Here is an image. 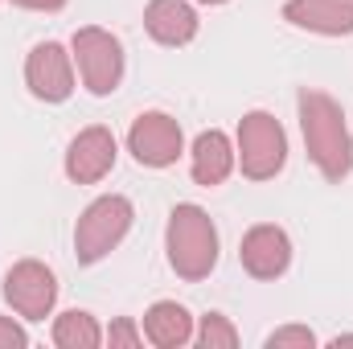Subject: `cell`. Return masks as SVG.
<instances>
[{
	"label": "cell",
	"instance_id": "obj_1",
	"mask_svg": "<svg viewBox=\"0 0 353 349\" xmlns=\"http://www.w3.org/2000/svg\"><path fill=\"white\" fill-rule=\"evenodd\" d=\"M300 132H304V148H308V161L321 169L325 181L341 185L353 173V136L345 128V111L333 94L325 90L304 87L300 99Z\"/></svg>",
	"mask_w": 353,
	"mask_h": 349
},
{
	"label": "cell",
	"instance_id": "obj_2",
	"mask_svg": "<svg viewBox=\"0 0 353 349\" xmlns=\"http://www.w3.org/2000/svg\"><path fill=\"white\" fill-rule=\"evenodd\" d=\"M165 251H169V267L181 279H189V283L205 279L218 267V226H214V218L193 201L173 206L169 226H165Z\"/></svg>",
	"mask_w": 353,
	"mask_h": 349
},
{
	"label": "cell",
	"instance_id": "obj_3",
	"mask_svg": "<svg viewBox=\"0 0 353 349\" xmlns=\"http://www.w3.org/2000/svg\"><path fill=\"white\" fill-rule=\"evenodd\" d=\"M132 218H136V210H132V201H128L123 193H103V197H94L87 210H83L79 226H74V255H79V263L90 267V263L107 259V255L128 239Z\"/></svg>",
	"mask_w": 353,
	"mask_h": 349
},
{
	"label": "cell",
	"instance_id": "obj_4",
	"mask_svg": "<svg viewBox=\"0 0 353 349\" xmlns=\"http://www.w3.org/2000/svg\"><path fill=\"white\" fill-rule=\"evenodd\" d=\"M239 169L247 181H271L288 161V136L271 111H247L239 119Z\"/></svg>",
	"mask_w": 353,
	"mask_h": 349
},
{
	"label": "cell",
	"instance_id": "obj_5",
	"mask_svg": "<svg viewBox=\"0 0 353 349\" xmlns=\"http://www.w3.org/2000/svg\"><path fill=\"white\" fill-rule=\"evenodd\" d=\"M70 54L79 62V74H83V87L90 94H111V90L123 83V46L115 33L99 29V25H87L74 33L70 41Z\"/></svg>",
	"mask_w": 353,
	"mask_h": 349
},
{
	"label": "cell",
	"instance_id": "obj_6",
	"mask_svg": "<svg viewBox=\"0 0 353 349\" xmlns=\"http://www.w3.org/2000/svg\"><path fill=\"white\" fill-rule=\"evenodd\" d=\"M4 300L17 317L25 321H46L58 304V279L46 263L37 259H21L8 267L4 275Z\"/></svg>",
	"mask_w": 353,
	"mask_h": 349
},
{
	"label": "cell",
	"instance_id": "obj_7",
	"mask_svg": "<svg viewBox=\"0 0 353 349\" xmlns=\"http://www.w3.org/2000/svg\"><path fill=\"white\" fill-rule=\"evenodd\" d=\"M128 152L144 169H169V165H176V157L185 152L181 123L169 111H144L132 123V132H128Z\"/></svg>",
	"mask_w": 353,
	"mask_h": 349
},
{
	"label": "cell",
	"instance_id": "obj_8",
	"mask_svg": "<svg viewBox=\"0 0 353 349\" xmlns=\"http://www.w3.org/2000/svg\"><path fill=\"white\" fill-rule=\"evenodd\" d=\"M25 87L41 103H66L74 94V54L58 41H41L25 58Z\"/></svg>",
	"mask_w": 353,
	"mask_h": 349
},
{
	"label": "cell",
	"instance_id": "obj_9",
	"mask_svg": "<svg viewBox=\"0 0 353 349\" xmlns=\"http://www.w3.org/2000/svg\"><path fill=\"white\" fill-rule=\"evenodd\" d=\"M239 263L247 275L255 279H279L288 267H292V239L283 226H271L259 222L243 235V247H239Z\"/></svg>",
	"mask_w": 353,
	"mask_h": 349
},
{
	"label": "cell",
	"instance_id": "obj_10",
	"mask_svg": "<svg viewBox=\"0 0 353 349\" xmlns=\"http://www.w3.org/2000/svg\"><path fill=\"white\" fill-rule=\"evenodd\" d=\"M115 157H119V144L111 136V128H83L70 148H66V177L74 185H94L115 169Z\"/></svg>",
	"mask_w": 353,
	"mask_h": 349
},
{
	"label": "cell",
	"instance_id": "obj_11",
	"mask_svg": "<svg viewBox=\"0 0 353 349\" xmlns=\"http://www.w3.org/2000/svg\"><path fill=\"white\" fill-rule=\"evenodd\" d=\"M283 21L321 37H350L353 33V0H288Z\"/></svg>",
	"mask_w": 353,
	"mask_h": 349
},
{
	"label": "cell",
	"instance_id": "obj_12",
	"mask_svg": "<svg viewBox=\"0 0 353 349\" xmlns=\"http://www.w3.org/2000/svg\"><path fill=\"white\" fill-rule=\"evenodd\" d=\"M234 165H239V157H234V144L226 140V132L210 128V132H201V136L193 140L189 169H193V181H197V185H205V189L222 185L226 177L234 173Z\"/></svg>",
	"mask_w": 353,
	"mask_h": 349
},
{
	"label": "cell",
	"instance_id": "obj_13",
	"mask_svg": "<svg viewBox=\"0 0 353 349\" xmlns=\"http://www.w3.org/2000/svg\"><path fill=\"white\" fill-rule=\"evenodd\" d=\"M144 29L161 46H189L197 37V12L185 0H148Z\"/></svg>",
	"mask_w": 353,
	"mask_h": 349
},
{
	"label": "cell",
	"instance_id": "obj_14",
	"mask_svg": "<svg viewBox=\"0 0 353 349\" xmlns=\"http://www.w3.org/2000/svg\"><path fill=\"white\" fill-rule=\"evenodd\" d=\"M144 337L157 349H181L193 341V317L176 300H157L144 312Z\"/></svg>",
	"mask_w": 353,
	"mask_h": 349
},
{
	"label": "cell",
	"instance_id": "obj_15",
	"mask_svg": "<svg viewBox=\"0 0 353 349\" xmlns=\"http://www.w3.org/2000/svg\"><path fill=\"white\" fill-rule=\"evenodd\" d=\"M54 346L58 349H94V346H103V329H99V321L90 312L70 308V312H62L54 321Z\"/></svg>",
	"mask_w": 353,
	"mask_h": 349
},
{
	"label": "cell",
	"instance_id": "obj_16",
	"mask_svg": "<svg viewBox=\"0 0 353 349\" xmlns=\"http://www.w3.org/2000/svg\"><path fill=\"white\" fill-rule=\"evenodd\" d=\"M193 337H197V346L201 349H234L239 346V329H234L222 312H205Z\"/></svg>",
	"mask_w": 353,
	"mask_h": 349
},
{
	"label": "cell",
	"instance_id": "obj_17",
	"mask_svg": "<svg viewBox=\"0 0 353 349\" xmlns=\"http://www.w3.org/2000/svg\"><path fill=\"white\" fill-rule=\"evenodd\" d=\"M312 349L316 346V333L312 329H304V325H288V329H275L271 337H267V349Z\"/></svg>",
	"mask_w": 353,
	"mask_h": 349
},
{
	"label": "cell",
	"instance_id": "obj_18",
	"mask_svg": "<svg viewBox=\"0 0 353 349\" xmlns=\"http://www.w3.org/2000/svg\"><path fill=\"white\" fill-rule=\"evenodd\" d=\"M107 341H111V346H128V349H136L140 341H144V329H136V325H132L128 317H119V321H115V325L107 329Z\"/></svg>",
	"mask_w": 353,
	"mask_h": 349
},
{
	"label": "cell",
	"instance_id": "obj_19",
	"mask_svg": "<svg viewBox=\"0 0 353 349\" xmlns=\"http://www.w3.org/2000/svg\"><path fill=\"white\" fill-rule=\"evenodd\" d=\"M25 346H29V333L12 317H0V349H25Z\"/></svg>",
	"mask_w": 353,
	"mask_h": 349
},
{
	"label": "cell",
	"instance_id": "obj_20",
	"mask_svg": "<svg viewBox=\"0 0 353 349\" xmlns=\"http://www.w3.org/2000/svg\"><path fill=\"white\" fill-rule=\"evenodd\" d=\"M17 8H33V12H58V8H66L70 0H12Z\"/></svg>",
	"mask_w": 353,
	"mask_h": 349
},
{
	"label": "cell",
	"instance_id": "obj_21",
	"mask_svg": "<svg viewBox=\"0 0 353 349\" xmlns=\"http://www.w3.org/2000/svg\"><path fill=\"white\" fill-rule=\"evenodd\" d=\"M333 346H353V333H345V337H333Z\"/></svg>",
	"mask_w": 353,
	"mask_h": 349
},
{
	"label": "cell",
	"instance_id": "obj_22",
	"mask_svg": "<svg viewBox=\"0 0 353 349\" xmlns=\"http://www.w3.org/2000/svg\"><path fill=\"white\" fill-rule=\"evenodd\" d=\"M197 4H226V0H197Z\"/></svg>",
	"mask_w": 353,
	"mask_h": 349
}]
</instances>
